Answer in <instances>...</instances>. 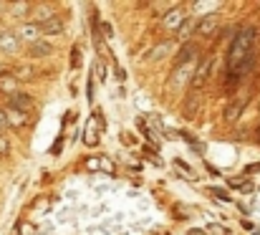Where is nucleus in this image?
<instances>
[{"instance_id": "nucleus-1", "label": "nucleus", "mask_w": 260, "mask_h": 235, "mask_svg": "<svg viewBox=\"0 0 260 235\" xmlns=\"http://www.w3.org/2000/svg\"><path fill=\"white\" fill-rule=\"evenodd\" d=\"M255 43H258V31L253 25L243 28L233 38L230 51H228V61H225V66H228V89L230 91L243 81V76H248L253 71L255 58H258L255 56Z\"/></svg>"}, {"instance_id": "nucleus-2", "label": "nucleus", "mask_w": 260, "mask_h": 235, "mask_svg": "<svg viewBox=\"0 0 260 235\" xmlns=\"http://www.w3.org/2000/svg\"><path fill=\"white\" fill-rule=\"evenodd\" d=\"M217 25H220L217 13H207V15H202V20L194 25V33H197L200 38H210V36L217 31Z\"/></svg>"}, {"instance_id": "nucleus-3", "label": "nucleus", "mask_w": 260, "mask_h": 235, "mask_svg": "<svg viewBox=\"0 0 260 235\" xmlns=\"http://www.w3.org/2000/svg\"><path fill=\"white\" fill-rule=\"evenodd\" d=\"M15 36H18V41H25V43H38V41H41V28H38L36 23H23V25H18Z\"/></svg>"}, {"instance_id": "nucleus-4", "label": "nucleus", "mask_w": 260, "mask_h": 235, "mask_svg": "<svg viewBox=\"0 0 260 235\" xmlns=\"http://www.w3.org/2000/svg\"><path fill=\"white\" fill-rule=\"evenodd\" d=\"M210 66H212V56H205V58L200 61L194 76H192V89H200V86L207 81V76H210Z\"/></svg>"}, {"instance_id": "nucleus-5", "label": "nucleus", "mask_w": 260, "mask_h": 235, "mask_svg": "<svg viewBox=\"0 0 260 235\" xmlns=\"http://www.w3.org/2000/svg\"><path fill=\"white\" fill-rule=\"evenodd\" d=\"M194 56H197V46H194V43H184V46L179 48V53H177V58H174V61H177V66L182 69V66H187Z\"/></svg>"}, {"instance_id": "nucleus-6", "label": "nucleus", "mask_w": 260, "mask_h": 235, "mask_svg": "<svg viewBox=\"0 0 260 235\" xmlns=\"http://www.w3.org/2000/svg\"><path fill=\"white\" fill-rule=\"evenodd\" d=\"M10 106L25 114V111L33 106V99H30L28 94H20V91H15V94H10Z\"/></svg>"}, {"instance_id": "nucleus-7", "label": "nucleus", "mask_w": 260, "mask_h": 235, "mask_svg": "<svg viewBox=\"0 0 260 235\" xmlns=\"http://www.w3.org/2000/svg\"><path fill=\"white\" fill-rule=\"evenodd\" d=\"M162 25H165L167 31H179V28L184 25V15H182V10H170V13L165 15Z\"/></svg>"}, {"instance_id": "nucleus-8", "label": "nucleus", "mask_w": 260, "mask_h": 235, "mask_svg": "<svg viewBox=\"0 0 260 235\" xmlns=\"http://www.w3.org/2000/svg\"><path fill=\"white\" fill-rule=\"evenodd\" d=\"M18 36L15 33H10V31H3L0 33V51H5V53H13V51H18Z\"/></svg>"}, {"instance_id": "nucleus-9", "label": "nucleus", "mask_w": 260, "mask_h": 235, "mask_svg": "<svg viewBox=\"0 0 260 235\" xmlns=\"http://www.w3.org/2000/svg\"><path fill=\"white\" fill-rule=\"evenodd\" d=\"M5 122H8V127H23L25 124V114L13 109V106H8L5 109Z\"/></svg>"}, {"instance_id": "nucleus-10", "label": "nucleus", "mask_w": 260, "mask_h": 235, "mask_svg": "<svg viewBox=\"0 0 260 235\" xmlns=\"http://www.w3.org/2000/svg\"><path fill=\"white\" fill-rule=\"evenodd\" d=\"M38 28H41V36H43V33L48 36V33H61V31H63V23H61V20H58V18L53 15L51 20H46V23H41Z\"/></svg>"}, {"instance_id": "nucleus-11", "label": "nucleus", "mask_w": 260, "mask_h": 235, "mask_svg": "<svg viewBox=\"0 0 260 235\" xmlns=\"http://www.w3.org/2000/svg\"><path fill=\"white\" fill-rule=\"evenodd\" d=\"M30 53H33V56H48V53H51V46L38 41V43H33V46H30Z\"/></svg>"}, {"instance_id": "nucleus-12", "label": "nucleus", "mask_w": 260, "mask_h": 235, "mask_svg": "<svg viewBox=\"0 0 260 235\" xmlns=\"http://www.w3.org/2000/svg\"><path fill=\"white\" fill-rule=\"evenodd\" d=\"M0 89H5V91L15 94V78L13 76H0Z\"/></svg>"}, {"instance_id": "nucleus-13", "label": "nucleus", "mask_w": 260, "mask_h": 235, "mask_svg": "<svg viewBox=\"0 0 260 235\" xmlns=\"http://www.w3.org/2000/svg\"><path fill=\"white\" fill-rule=\"evenodd\" d=\"M99 142V134H93V124L86 127V144H96Z\"/></svg>"}, {"instance_id": "nucleus-14", "label": "nucleus", "mask_w": 260, "mask_h": 235, "mask_svg": "<svg viewBox=\"0 0 260 235\" xmlns=\"http://www.w3.org/2000/svg\"><path fill=\"white\" fill-rule=\"evenodd\" d=\"M8 152H10V142H8V139L0 134V157H5Z\"/></svg>"}, {"instance_id": "nucleus-15", "label": "nucleus", "mask_w": 260, "mask_h": 235, "mask_svg": "<svg viewBox=\"0 0 260 235\" xmlns=\"http://www.w3.org/2000/svg\"><path fill=\"white\" fill-rule=\"evenodd\" d=\"M207 233L210 235H228V230H225L222 225H210V228H207Z\"/></svg>"}, {"instance_id": "nucleus-16", "label": "nucleus", "mask_w": 260, "mask_h": 235, "mask_svg": "<svg viewBox=\"0 0 260 235\" xmlns=\"http://www.w3.org/2000/svg\"><path fill=\"white\" fill-rule=\"evenodd\" d=\"M194 25H197V23H187V25H182V31H179V36H182V38H184V36H189V33L194 31Z\"/></svg>"}, {"instance_id": "nucleus-17", "label": "nucleus", "mask_w": 260, "mask_h": 235, "mask_svg": "<svg viewBox=\"0 0 260 235\" xmlns=\"http://www.w3.org/2000/svg\"><path fill=\"white\" fill-rule=\"evenodd\" d=\"M71 58H74V61H71V66H74V69H76V66H81V53H79V48L71 53Z\"/></svg>"}, {"instance_id": "nucleus-18", "label": "nucleus", "mask_w": 260, "mask_h": 235, "mask_svg": "<svg viewBox=\"0 0 260 235\" xmlns=\"http://www.w3.org/2000/svg\"><path fill=\"white\" fill-rule=\"evenodd\" d=\"M212 192H215V195H217V197H220V200H222V202H230V195H228V192H225V190H217V187H215V190H212Z\"/></svg>"}, {"instance_id": "nucleus-19", "label": "nucleus", "mask_w": 260, "mask_h": 235, "mask_svg": "<svg viewBox=\"0 0 260 235\" xmlns=\"http://www.w3.org/2000/svg\"><path fill=\"white\" fill-rule=\"evenodd\" d=\"M101 31H104V36H106V38H111V36H114V31H111V25H109L106 20L101 23Z\"/></svg>"}, {"instance_id": "nucleus-20", "label": "nucleus", "mask_w": 260, "mask_h": 235, "mask_svg": "<svg viewBox=\"0 0 260 235\" xmlns=\"http://www.w3.org/2000/svg\"><path fill=\"white\" fill-rule=\"evenodd\" d=\"M240 190H243V192H250V190H253V182H243Z\"/></svg>"}, {"instance_id": "nucleus-21", "label": "nucleus", "mask_w": 260, "mask_h": 235, "mask_svg": "<svg viewBox=\"0 0 260 235\" xmlns=\"http://www.w3.org/2000/svg\"><path fill=\"white\" fill-rule=\"evenodd\" d=\"M124 142H126V144H134V142H137V139H134V137H132V134H124Z\"/></svg>"}, {"instance_id": "nucleus-22", "label": "nucleus", "mask_w": 260, "mask_h": 235, "mask_svg": "<svg viewBox=\"0 0 260 235\" xmlns=\"http://www.w3.org/2000/svg\"><path fill=\"white\" fill-rule=\"evenodd\" d=\"M260 164H248V172H258Z\"/></svg>"}, {"instance_id": "nucleus-23", "label": "nucleus", "mask_w": 260, "mask_h": 235, "mask_svg": "<svg viewBox=\"0 0 260 235\" xmlns=\"http://www.w3.org/2000/svg\"><path fill=\"white\" fill-rule=\"evenodd\" d=\"M187 235H205V233H202V230H189Z\"/></svg>"}, {"instance_id": "nucleus-24", "label": "nucleus", "mask_w": 260, "mask_h": 235, "mask_svg": "<svg viewBox=\"0 0 260 235\" xmlns=\"http://www.w3.org/2000/svg\"><path fill=\"white\" fill-rule=\"evenodd\" d=\"M258 137H260V127H258Z\"/></svg>"}]
</instances>
